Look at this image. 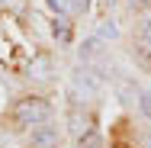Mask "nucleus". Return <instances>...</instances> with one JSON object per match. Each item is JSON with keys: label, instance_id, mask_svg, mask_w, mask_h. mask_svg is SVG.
Here are the masks:
<instances>
[{"label": "nucleus", "instance_id": "1", "mask_svg": "<svg viewBox=\"0 0 151 148\" xmlns=\"http://www.w3.org/2000/svg\"><path fill=\"white\" fill-rule=\"evenodd\" d=\"M13 119L23 126V129H35V126H45L52 119V103L42 100V97H26L13 106Z\"/></svg>", "mask_w": 151, "mask_h": 148}, {"label": "nucleus", "instance_id": "2", "mask_svg": "<svg viewBox=\"0 0 151 148\" xmlns=\"http://www.w3.org/2000/svg\"><path fill=\"white\" fill-rule=\"evenodd\" d=\"M71 84H74V90H77L84 100H90V97H96V93H100V77L93 74L87 64H84V68H74V77H71Z\"/></svg>", "mask_w": 151, "mask_h": 148}, {"label": "nucleus", "instance_id": "3", "mask_svg": "<svg viewBox=\"0 0 151 148\" xmlns=\"http://www.w3.org/2000/svg\"><path fill=\"white\" fill-rule=\"evenodd\" d=\"M29 142H32V148H58L61 135H58V129L52 122H45V126H35L29 132Z\"/></svg>", "mask_w": 151, "mask_h": 148}, {"label": "nucleus", "instance_id": "4", "mask_svg": "<svg viewBox=\"0 0 151 148\" xmlns=\"http://www.w3.org/2000/svg\"><path fill=\"white\" fill-rule=\"evenodd\" d=\"M116 93H119V100L122 103H125V106H135V100H138V93H142V90L135 87V84H132V81H116Z\"/></svg>", "mask_w": 151, "mask_h": 148}, {"label": "nucleus", "instance_id": "5", "mask_svg": "<svg viewBox=\"0 0 151 148\" xmlns=\"http://www.w3.org/2000/svg\"><path fill=\"white\" fill-rule=\"evenodd\" d=\"M100 48H103V39H100V35H90V39L81 45V58H84V64H87V61H96V58H100V55H103Z\"/></svg>", "mask_w": 151, "mask_h": 148}, {"label": "nucleus", "instance_id": "6", "mask_svg": "<svg viewBox=\"0 0 151 148\" xmlns=\"http://www.w3.org/2000/svg\"><path fill=\"white\" fill-rule=\"evenodd\" d=\"M29 74H32V77H35V81H48V77H52V61L45 58V55H39V58L32 61Z\"/></svg>", "mask_w": 151, "mask_h": 148}, {"label": "nucleus", "instance_id": "7", "mask_svg": "<svg viewBox=\"0 0 151 148\" xmlns=\"http://www.w3.org/2000/svg\"><path fill=\"white\" fill-rule=\"evenodd\" d=\"M52 35H55L58 42H71V23H68V16H55V23H52Z\"/></svg>", "mask_w": 151, "mask_h": 148}, {"label": "nucleus", "instance_id": "8", "mask_svg": "<svg viewBox=\"0 0 151 148\" xmlns=\"http://www.w3.org/2000/svg\"><path fill=\"white\" fill-rule=\"evenodd\" d=\"M90 129H93V126H90V119H87V116H81V113H71V132H74L77 139H81L84 132H90Z\"/></svg>", "mask_w": 151, "mask_h": 148}, {"label": "nucleus", "instance_id": "9", "mask_svg": "<svg viewBox=\"0 0 151 148\" xmlns=\"http://www.w3.org/2000/svg\"><path fill=\"white\" fill-rule=\"evenodd\" d=\"M103 142H100V132L96 129H90V132H84L81 139H77V148H100Z\"/></svg>", "mask_w": 151, "mask_h": 148}, {"label": "nucleus", "instance_id": "10", "mask_svg": "<svg viewBox=\"0 0 151 148\" xmlns=\"http://www.w3.org/2000/svg\"><path fill=\"white\" fill-rule=\"evenodd\" d=\"M96 35H100V39H116V35H119V29H116V23H113V19H103Z\"/></svg>", "mask_w": 151, "mask_h": 148}, {"label": "nucleus", "instance_id": "11", "mask_svg": "<svg viewBox=\"0 0 151 148\" xmlns=\"http://www.w3.org/2000/svg\"><path fill=\"white\" fill-rule=\"evenodd\" d=\"M138 110H142V116H145V119H151V93H148V90L138 93Z\"/></svg>", "mask_w": 151, "mask_h": 148}, {"label": "nucleus", "instance_id": "12", "mask_svg": "<svg viewBox=\"0 0 151 148\" xmlns=\"http://www.w3.org/2000/svg\"><path fill=\"white\" fill-rule=\"evenodd\" d=\"M48 6H52L55 13H61V16L71 13V0H48Z\"/></svg>", "mask_w": 151, "mask_h": 148}, {"label": "nucleus", "instance_id": "13", "mask_svg": "<svg viewBox=\"0 0 151 148\" xmlns=\"http://www.w3.org/2000/svg\"><path fill=\"white\" fill-rule=\"evenodd\" d=\"M87 10H90V0H71V13L81 16V13H87Z\"/></svg>", "mask_w": 151, "mask_h": 148}, {"label": "nucleus", "instance_id": "14", "mask_svg": "<svg viewBox=\"0 0 151 148\" xmlns=\"http://www.w3.org/2000/svg\"><path fill=\"white\" fill-rule=\"evenodd\" d=\"M142 42H145V45H151V16L145 19V26H142Z\"/></svg>", "mask_w": 151, "mask_h": 148}, {"label": "nucleus", "instance_id": "15", "mask_svg": "<svg viewBox=\"0 0 151 148\" xmlns=\"http://www.w3.org/2000/svg\"><path fill=\"white\" fill-rule=\"evenodd\" d=\"M103 3H106V6H113V3H116V0H103Z\"/></svg>", "mask_w": 151, "mask_h": 148}, {"label": "nucleus", "instance_id": "16", "mask_svg": "<svg viewBox=\"0 0 151 148\" xmlns=\"http://www.w3.org/2000/svg\"><path fill=\"white\" fill-rule=\"evenodd\" d=\"M0 3H3V0H0Z\"/></svg>", "mask_w": 151, "mask_h": 148}]
</instances>
